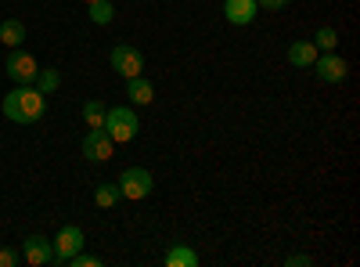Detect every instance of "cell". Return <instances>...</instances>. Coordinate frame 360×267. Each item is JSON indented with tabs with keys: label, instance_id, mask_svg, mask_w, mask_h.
I'll return each instance as SVG.
<instances>
[{
	"label": "cell",
	"instance_id": "1",
	"mask_svg": "<svg viewBox=\"0 0 360 267\" xmlns=\"http://www.w3.org/2000/svg\"><path fill=\"white\" fill-rule=\"evenodd\" d=\"M44 108H47V94H40L33 83H15V91L4 98V116L18 127L44 120Z\"/></svg>",
	"mask_w": 360,
	"mask_h": 267
},
{
	"label": "cell",
	"instance_id": "2",
	"mask_svg": "<svg viewBox=\"0 0 360 267\" xmlns=\"http://www.w3.org/2000/svg\"><path fill=\"white\" fill-rule=\"evenodd\" d=\"M137 130H141V120H137V112H134L130 105H115V108L105 112V134H108L115 144L134 141Z\"/></svg>",
	"mask_w": 360,
	"mask_h": 267
},
{
	"label": "cell",
	"instance_id": "3",
	"mask_svg": "<svg viewBox=\"0 0 360 267\" xmlns=\"http://www.w3.org/2000/svg\"><path fill=\"white\" fill-rule=\"evenodd\" d=\"M119 195L123 199H130V202H137V199H148L152 195V188H155V177L148 173L144 166H127L123 173H119Z\"/></svg>",
	"mask_w": 360,
	"mask_h": 267
},
{
	"label": "cell",
	"instance_id": "4",
	"mask_svg": "<svg viewBox=\"0 0 360 267\" xmlns=\"http://www.w3.org/2000/svg\"><path fill=\"white\" fill-rule=\"evenodd\" d=\"M108 62H112V69H115L119 76H127V80L144 73V54H141L137 47H130V44H115L112 54H108Z\"/></svg>",
	"mask_w": 360,
	"mask_h": 267
},
{
	"label": "cell",
	"instance_id": "5",
	"mask_svg": "<svg viewBox=\"0 0 360 267\" xmlns=\"http://www.w3.org/2000/svg\"><path fill=\"white\" fill-rule=\"evenodd\" d=\"M4 69H8V76H11L15 83H33V80H37V73H40L37 58L29 54V51H22V47H11Z\"/></svg>",
	"mask_w": 360,
	"mask_h": 267
},
{
	"label": "cell",
	"instance_id": "6",
	"mask_svg": "<svg viewBox=\"0 0 360 267\" xmlns=\"http://www.w3.org/2000/svg\"><path fill=\"white\" fill-rule=\"evenodd\" d=\"M22 260L29 267H47L54 263V242L44 239V235H29V239L22 242Z\"/></svg>",
	"mask_w": 360,
	"mask_h": 267
},
{
	"label": "cell",
	"instance_id": "7",
	"mask_svg": "<svg viewBox=\"0 0 360 267\" xmlns=\"http://www.w3.org/2000/svg\"><path fill=\"white\" fill-rule=\"evenodd\" d=\"M83 249V231L79 224H65L62 231L54 235V263H65L69 256H76Z\"/></svg>",
	"mask_w": 360,
	"mask_h": 267
},
{
	"label": "cell",
	"instance_id": "8",
	"mask_svg": "<svg viewBox=\"0 0 360 267\" xmlns=\"http://www.w3.org/2000/svg\"><path fill=\"white\" fill-rule=\"evenodd\" d=\"M112 148H115V141L105 134V127H90V134L83 137V156L94 159V163L112 159Z\"/></svg>",
	"mask_w": 360,
	"mask_h": 267
},
{
	"label": "cell",
	"instance_id": "9",
	"mask_svg": "<svg viewBox=\"0 0 360 267\" xmlns=\"http://www.w3.org/2000/svg\"><path fill=\"white\" fill-rule=\"evenodd\" d=\"M324 83H342L346 76H349V69H346V62L335 54V51H324V54H317V62L310 66Z\"/></svg>",
	"mask_w": 360,
	"mask_h": 267
},
{
	"label": "cell",
	"instance_id": "10",
	"mask_svg": "<svg viewBox=\"0 0 360 267\" xmlns=\"http://www.w3.org/2000/svg\"><path fill=\"white\" fill-rule=\"evenodd\" d=\"M256 15H259L256 0H224V18L231 25H252Z\"/></svg>",
	"mask_w": 360,
	"mask_h": 267
},
{
	"label": "cell",
	"instance_id": "11",
	"mask_svg": "<svg viewBox=\"0 0 360 267\" xmlns=\"http://www.w3.org/2000/svg\"><path fill=\"white\" fill-rule=\"evenodd\" d=\"M317 47H314V40H295V44H288V62L295 66V69H310L314 62H317Z\"/></svg>",
	"mask_w": 360,
	"mask_h": 267
},
{
	"label": "cell",
	"instance_id": "12",
	"mask_svg": "<svg viewBox=\"0 0 360 267\" xmlns=\"http://www.w3.org/2000/svg\"><path fill=\"white\" fill-rule=\"evenodd\" d=\"M127 98H130L134 105H152V101H155V87L148 83L144 76H130V80H127Z\"/></svg>",
	"mask_w": 360,
	"mask_h": 267
},
{
	"label": "cell",
	"instance_id": "13",
	"mask_svg": "<svg viewBox=\"0 0 360 267\" xmlns=\"http://www.w3.org/2000/svg\"><path fill=\"white\" fill-rule=\"evenodd\" d=\"M195 263H198V253L188 242H173L166 249V267H195Z\"/></svg>",
	"mask_w": 360,
	"mask_h": 267
},
{
	"label": "cell",
	"instance_id": "14",
	"mask_svg": "<svg viewBox=\"0 0 360 267\" xmlns=\"http://www.w3.org/2000/svg\"><path fill=\"white\" fill-rule=\"evenodd\" d=\"M22 40H25V25H22V18H4V22H0V44L22 47Z\"/></svg>",
	"mask_w": 360,
	"mask_h": 267
},
{
	"label": "cell",
	"instance_id": "15",
	"mask_svg": "<svg viewBox=\"0 0 360 267\" xmlns=\"http://www.w3.org/2000/svg\"><path fill=\"white\" fill-rule=\"evenodd\" d=\"M33 87H37L40 94H54L58 87H62V73H58V69H40L37 80H33Z\"/></svg>",
	"mask_w": 360,
	"mask_h": 267
},
{
	"label": "cell",
	"instance_id": "16",
	"mask_svg": "<svg viewBox=\"0 0 360 267\" xmlns=\"http://www.w3.org/2000/svg\"><path fill=\"white\" fill-rule=\"evenodd\" d=\"M90 11V22H94V25H108L112 18H115V8H112V0H94V4H86Z\"/></svg>",
	"mask_w": 360,
	"mask_h": 267
},
{
	"label": "cell",
	"instance_id": "17",
	"mask_svg": "<svg viewBox=\"0 0 360 267\" xmlns=\"http://www.w3.org/2000/svg\"><path fill=\"white\" fill-rule=\"evenodd\" d=\"M119 199H123V195H119V185H98L94 188V202L101 206V210H112Z\"/></svg>",
	"mask_w": 360,
	"mask_h": 267
},
{
	"label": "cell",
	"instance_id": "18",
	"mask_svg": "<svg viewBox=\"0 0 360 267\" xmlns=\"http://www.w3.org/2000/svg\"><path fill=\"white\" fill-rule=\"evenodd\" d=\"M314 47L317 51H335L339 47V33H335L332 25H321L317 33H314Z\"/></svg>",
	"mask_w": 360,
	"mask_h": 267
},
{
	"label": "cell",
	"instance_id": "19",
	"mask_svg": "<svg viewBox=\"0 0 360 267\" xmlns=\"http://www.w3.org/2000/svg\"><path fill=\"white\" fill-rule=\"evenodd\" d=\"M105 112H108V108H105L101 101H86V105H83V123H86V127H105Z\"/></svg>",
	"mask_w": 360,
	"mask_h": 267
},
{
	"label": "cell",
	"instance_id": "20",
	"mask_svg": "<svg viewBox=\"0 0 360 267\" xmlns=\"http://www.w3.org/2000/svg\"><path fill=\"white\" fill-rule=\"evenodd\" d=\"M65 263H69V267H101V256H90V253H83V249H79V253H76V256H69Z\"/></svg>",
	"mask_w": 360,
	"mask_h": 267
},
{
	"label": "cell",
	"instance_id": "21",
	"mask_svg": "<svg viewBox=\"0 0 360 267\" xmlns=\"http://www.w3.org/2000/svg\"><path fill=\"white\" fill-rule=\"evenodd\" d=\"M22 263V253L11 249V246H0V267H18Z\"/></svg>",
	"mask_w": 360,
	"mask_h": 267
},
{
	"label": "cell",
	"instance_id": "22",
	"mask_svg": "<svg viewBox=\"0 0 360 267\" xmlns=\"http://www.w3.org/2000/svg\"><path fill=\"white\" fill-rule=\"evenodd\" d=\"M285 267H310V253H295V256H288Z\"/></svg>",
	"mask_w": 360,
	"mask_h": 267
},
{
	"label": "cell",
	"instance_id": "23",
	"mask_svg": "<svg viewBox=\"0 0 360 267\" xmlns=\"http://www.w3.org/2000/svg\"><path fill=\"white\" fill-rule=\"evenodd\" d=\"M256 4L266 11H281V8H288V0H256Z\"/></svg>",
	"mask_w": 360,
	"mask_h": 267
},
{
	"label": "cell",
	"instance_id": "24",
	"mask_svg": "<svg viewBox=\"0 0 360 267\" xmlns=\"http://www.w3.org/2000/svg\"><path fill=\"white\" fill-rule=\"evenodd\" d=\"M83 4H94V0H83Z\"/></svg>",
	"mask_w": 360,
	"mask_h": 267
}]
</instances>
